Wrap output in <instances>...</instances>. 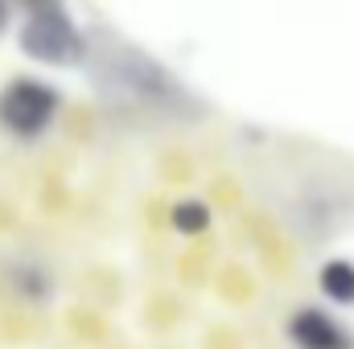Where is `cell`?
I'll return each instance as SVG.
<instances>
[{"mask_svg":"<svg viewBox=\"0 0 354 349\" xmlns=\"http://www.w3.org/2000/svg\"><path fill=\"white\" fill-rule=\"evenodd\" d=\"M21 50L46 66H71L83 58V37L58 8H41L21 25Z\"/></svg>","mask_w":354,"mask_h":349,"instance_id":"7a4b0ae2","label":"cell"},{"mask_svg":"<svg viewBox=\"0 0 354 349\" xmlns=\"http://www.w3.org/2000/svg\"><path fill=\"white\" fill-rule=\"evenodd\" d=\"M4 21H8V8H4V0H0V29H4Z\"/></svg>","mask_w":354,"mask_h":349,"instance_id":"52a82bcc","label":"cell"},{"mask_svg":"<svg viewBox=\"0 0 354 349\" xmlns=\"http://www.w3.org/2000/svg\"><path fill=\"white\" fill-rule=\"evenodd\" d=\"M322 292L330 296V300H338V304H354V263L346 259H334L322 267Z\"/></svg>","mask_w":354,"mask_h":349,"instance_id":"5b68a950","label":"cell"},{"mask_svg":"<svg viewBox=\"0 0 354 349\" xmlns=\"http://www.w3.org/2000/svg\"><path fill=\"white\" fill-rule=\"evenodd\" d=\"M8 288L17 292V296H25V300H50L54 296V279H50V271L41 267V263H8Z\"/></svg>","mask_w":354,"mask_h":349,"instance_id":"277c9868","label":"cell"},{"mask_svg":"<svg viewBox=\"0 0 354 349\" xmlns=\"http://www.w3.org/2000/svg\"><path fill=\"white\" fill-rule=\"evenodd\" d=\"M174 226L181 235H202L210 226V210L202 201H177L174 206Z\"/></svg>","mask_w":354,"mask_h":349,"instance_id":"8992f818","label":"cell"},{"mask_svg":"<svg viewBox=\"0 0 354 349\" xmlns=\"http://www.w3.org/2000/svg\"><path fill=\"white\" fill-rule=\"evenodd\" d=\"M54 111H58V94L33 79H12L0 90V128L21 136V140L41 136L50 128Z\"/></svg>","mask_w":354,"mask_h":349,"instance_id":"6da1fadb","label":"cell"},{"mask_svg":"<svg viewBox=\"0 0 354 349\" xmlns=\"http://www.w3.org/2000/svg\"><path fill=\"white\" fill-rule=\"evenodd\" d=\"M288 337L297 349H354L351 333L334 317H326L322 308H301L288 321Z\"/></svg>","mask_w":354,"mask_h":349,"instance_id":"3957f363","label":"cell"}]
</instances>
